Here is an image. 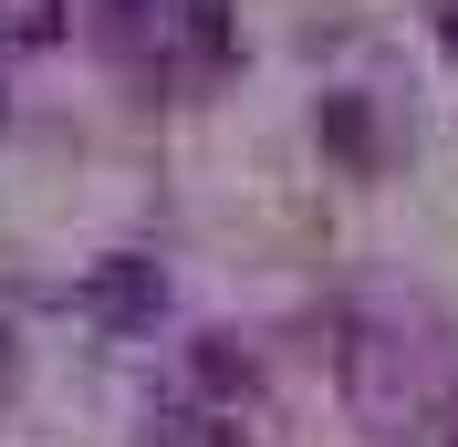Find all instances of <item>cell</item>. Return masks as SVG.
<instances>
[{
  "label": "cell",
  "instance_id": "6da1fadb",
  "mask_svg": "<svg viewBox=\"0 0 458 447\" xmlns=\"http://www.w3.org/2000/svg\"><path fill=\"white\" fill-rule=\"evenodd\" d=\"M94 302H105L114 323H136V312H146V271H136V260H114V271H105V291H94Z\"/></svg>",
  "mask_w": 458,
  "mask_h": 447
}]
</instances>
